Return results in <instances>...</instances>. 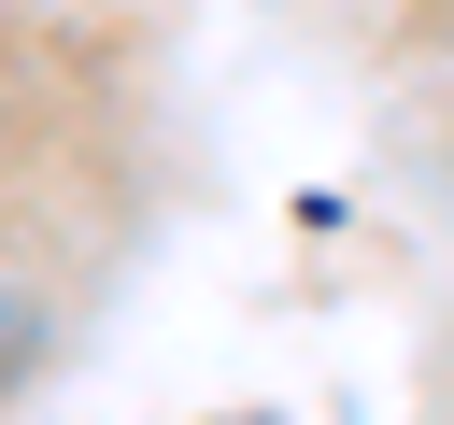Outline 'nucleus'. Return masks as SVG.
I'll return each mask as SVG.
<instances>
[]
</instances>
